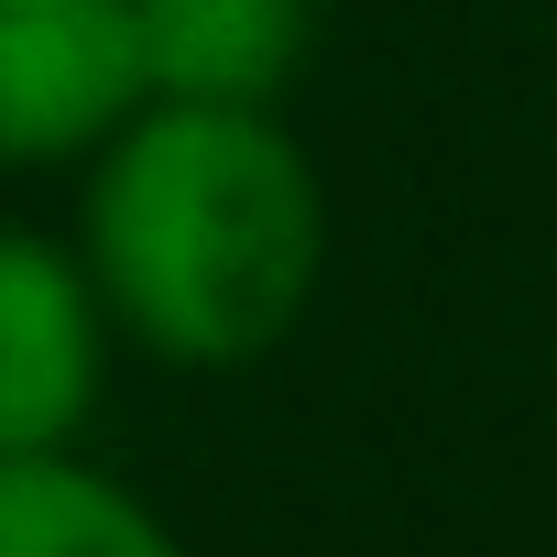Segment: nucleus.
Here are the masks:
<instances>
[{"mask_svg":"<svg viewBox=\"0 0 557 557\" xmlns=\"http://www.w3.org/2000/svg\"><path fill=\"white\" fill-rule=\"evenodd\" d=\"M77 262L110 307V339L175 372H240L318 307L329 186L273 110L143 99L88 153Z\"/></svg>","mask_w":557,"mask_h":557,"instance_id":"f257e3e1","label":"nucleus"},{"mask_svg":"<svg viewBox=\"0 0 557 557\" xmlns=\"http://www.w3.org/2000/svg\"><path fill=\"white\" fill-rule=\"evenodd\" d=\"M110 383V307L77 240L0 219V459L77 448Z\"/></svg>","mask_w":557,"mask_h":557,"instance_id":"f03ea898","label":"nucleus"},{"mask_svg":"<svg viewBox=\"0 0 557 557\" xmlns=\"http://www.w3.org/2000/svg\"><path fill=\"white\" fill-rule=\"evenodd\" d=\"M132 110V0H0V175L88 164Z\"/></svg>","mask_w":557,"mask_h":557,"instance_id":"7ed1b4c3","label":"nucleus"},{"mask_svg":"<svg viewBox=\"0 0 557 557\" xmlns=\"http://www.w3.org/2000/svg\"><path fill=\"white\" fill-rule=\"evenodd\" d=\"M318 45V0H132L143 99L273 110Z\"/></svg>","mask_w":557,"mask_h":557,"instance_id":"20e7f679","label":"nucleus"},{"mask_svg":"<svg viewBox=\"0 0 557 557\" xmlns=\"http://www.w3.org/2000/svg\"><path fill=\"white\" fill-rule=\"evenodd\" d=\"M0 557H186L175 524L77 448L0 459Z\"/></svg>","mask_w":557,"mask_h":557,"instance_id":"39448f33","label":"nucleus"}]
</instances>
